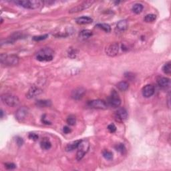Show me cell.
I'll return each instance as SVG.
<instances>
[{"instance_id":"cell-8","label":"cell","mask_w":171,"mask_h":171,"mask_svg":"<svg viewBox=\"0 0 171 171\" xmlns=\"http://www.w3.org/2000/svg\"><path fill=\"white\" fill-rule=\"evenodd\" d=\"M119 48H120V46H119L118 43H112L106 46L105 51L108 56L114 57L118 54Z\"/></svg>"},{"instance_id":"cell-36","label":"cell","mask_w":171,"mask_h":171,"mask_svg":"<svg viewBox=\"0 0 171 171\" xmlns=\"http://www.w3.org/2000/svg\"><path fill=\"white\" fill-rule=\"evenodd\" d=\"M45 116H46V115H44V116H42V121L43 123L46 124H50V122H48V121H46V118H45Z\"/></svg>"},{"instance_id":"cell-32","label":"cell","mask_w":171,"mask_h":171,"mask_svg":"<svg viewBox=\"0 0 171 171\" xmlns=\"http://www.w3.org/2000/svg\"><path fill=\"white\" fill-rule=\"evenodd\" d=\"M108 130L109 131H110V132L114 133L116 130V126L114 124H110L108 125Z\"/></svg>"},{"instance_id":"cell-3","label":"cell","mask_w":171,"mask_h":171,"mask_svg":"<svg viewBox=\"0 0 171 171\" xmlns=\"http://www.w3.org/2000/svg\"><path fill=\"white\" fill-rule=\"evenodd\" d=\"M15 3L24 8L34 9L42 5L43 2L39 0H20V1H15Z\"/></svg>"},{"instance_id":"cell-2","label":"cell","mask_w":171,"mask_h":171,"mask_svg":"<svg viewBox=\"0 0 171 171\" xmlns=\"http://www.w3.org/2000/svg\"><path fill=\"white\" fill-rule=\"evenodd\" d=\"M1 100L4 104L9 107H16L20 104V100L17 96L11 94H3Z\"/></svg>"},{"instance_id":"cell-1","label":"cell","mask_w":171,"mask_h":171,"mask_svg":"<svg viewBox=\"0 0 171 171\" xmlns=\"http://www.w3.org/2000/svg\"><path fill=\"white\" fill-rule=\"evenodd\" d=\"M0 61L5 66H14L19 63V57L16 55H8L6 53H1Z\"/></svg>"},{"instance_id":"cell-21","label":"cell","mask_w":171,"mask_h":171,"mask_svg":"<svg viewBox=\"0 0 171 171\" xmlns=\"http://www.w3.org/2000/svg\"><path fill=\"white\" fill-rule=\"evenodd\" d=\"M117 88L120 91H126L129 88V84L126 81H121L117 84Z\"/></svg>"},{"instance_id":"cell-17","label":"cell","mask_w":171,"mask_h":171,"mask_svg":"<svg viewBox=\"0 0 171 171\" xmlns=\"http://www.w3.org/2000/svg\"><path fill=\"white\" fill-rule=\"evenodd\" d=\"M81 141L82 140H78V141H74L72 143L68 144V145L66 147V151L71 152V151H73L74 150L76 149V148H78Z\"/></svg>"},{"instance_id":"cell-31","label":"cell","mask_w":171,"mask_h":171,"mask_svg":"<svg viewBox=\"0 0 171 171\" xmlns=\"http://www.w3.org/2000/svg\"><path fill=\"white\" fill-rule=\"evenodd\" d=\"M5 167L8 170H12V169H14V168H16V165L15 164L9 162V163L5 164Z\"/></svg>"},{"instance_id":"cell-28","label":"cell","mask_w":171,"mask_h":171,"mask_svg":"<svg viewBox=\"0 0 171 171\" xmlns=\"http://www.w3.org/2000/svg\"><path fill=\"white\" fill-rule=\"evenodd\" d=\"M67 123L70 126H74L76 122V118L74 115H70L67 118Z\"/></svg>"},{"instance_id":"cell-9","label":"cell","mask_w":171,"mask_h":171,"mask_svg":"<svg viewBox=\"0 0 171 171\" xmlns=\"http://www.w3.org/2000/svg\"><path fill=\"white\" fill-rule=\"evenodd\" d=\"M94 1H84L83 3H80V5H78L77 6H76V7H74L72 8V9L69 11V13L72 14V13H76V12L84 11V10L89 8L90 6L94 3Z\"/></svg>"},{"instance_id":"cell-15","label":"cell","mask_w":171,"mask_h":171,"mask_svg":"<svg viewBox=\"0 0 171 171\" xmlns=\"http://www.w3.org/2000/svg\"><path fill=\"white\" fill-rule=\"evenodd\" d=\"M170 79L165 77H160L157 80V83L160 87L165 88H167L170 85Z\"/></svg>"},{"instance_id":"cell-6","label":"cell","mask_w":171,"mask_h":171,"mask_svg":"<svg viewBox=\"0 0 171 171\" xmlns=\"http://www.w3.org/2000/svg\"><path fill=\"white\" fill-rule=\"evenodd\" d=\"M88 106L92 108L99 109V110H106L108 108V105L104 100H93L88 102Z\"/></svg>"},{"instance_id":"cell-20","label":"cell","mask_w":171,"mask_h":171,"mask_svg":"<svg viewBox=\"0 0 171 171\" xmlns=\"http://www.w3.org/2000/svg\"><path fill=\"white\" fill-rule=\"evenodd\" d=\"M40 147L43 150H48L50 149V148L51 147V144L48 139H44L41 141Z\"/></svg>"},{"instance_id":"cell-22","label":"cell","mask_w":171,"mask_h":171,"mask_svg":"<svg viewBox=\"0 0 171 171\" xmlns=\"http://www.w3.org/2000/svg\"><path fill=\"white\" fill-rule=\"evenodd\" d=\"M128 26V22L126 20H121V21L118 22L116 26L117 28L120 31H125L126 30H127Z\"/></svg>"},{"instance_id":"cell-33","label":"cell","mask_w":171,"mask_h":171,"mask_svg":"<svg viewBox=\"0 0 171 171\" xmlns=\"http://www.w3.org/2000/svg\"><path fill=\"white\" fill-rule=\"evenodd\" d=\"M28 138L30 140H32V141H36L38 139L39 137H38V135H36V134H35V133H30V135H29V136H28Z\"/></svg>"},{"instance_id":"cell-37","label":"cell","mask_w":171,"mask_h":171,"mask_svg":"<svg viewBox=\"0 0 171 171\" xmlns=\"http://www.w3.org/2000/svg\"><path fill=\"white\" fill-rule=\"evenodd\" d=\"M3 110H1V118H3Z\"/></svg>"},{"instance_id":"cell-4","label":"cell","mask_w":171,"mask_h":171,"mask_svg":"<svg viewBox=\"0 0 171 171\" xmlns=\"http://www.w3.org/2000/svg\"><path fill=\"white\" fill-rule=\"evenodd\" d=\"M90 148V143L88 140H82L78 147V152L76 154V159L81 160L85 154L87 153Z\"/></svg>"},{"instance_id":"cell-26","label":"cell","mask_w":171,"mask_h":171,"mask_svg":"<svg viewBox=\"0 0 171 171\" xmlns=\"http://www.w3.org/2000/svg\"><path fill=\"white\" fill-rule=\"evenodd\" d=\"M156 19V16L154 15V14H150L146 16L144 20H145V22H147V23H150V22L155 21Z\"/></svg>"},{"instance_id":"cell-23","label":"cell","mask_w":171,"mask_h":171,"mask_svg":"<svg viewBox=\"0 0 171 171\" xmlns=\"http://www.w3.org/2000/svg\"><path fill=\"white\" fill-rule=\"evenodd\" d=\"M132 10L134 13L139 14L141 13L142 11L143 10V5H142L141 3H136L133 5L132 8Z\"/></svg>"},{"instance_id":"cell-34","label":"cell","mask_w":171,"mask_h":171,"mask_svg":"<svg viewBox=\"0 0 171 171\" xmlns=\"http://www.w3.org/2000/svg\"><path fill=\"white\" fill-rule=\"evenodd\" d=\"M16 143H17L18 145L19 146V147H21V146L23 145L24 141H23V139H22V138L18 137V138H17V139H16Z\"/></svg>"},{"instance_id":"cell-16","label":"cell","mask_w":171,"mask_h":171,"mask_svg":"<svg viewBox=\"0 0 171 171\" xmlns=\"http://www.w3.org/2000/svg\"><path fill=\"white\" fill-rule=\"evenodd\" d=\"M76 22L79 25H85L91 24L93 22V20L91 18L88 17V16H82V17L77 18L76 20Z\"/></svg>"},{"instance_id":"cell-12","label":"cell","mask_w":171,"mask_h":171,"mask_svg":"<svg viewBox=\"0 0 171 171\" xmlns=\"http://www.w3.org/2000/svg\"><path fill=\"white\" fill-rule=\"evenodd\" d=\"M28 109L26 107L23 106L17 110L16 114V118L18 122H23L28 116Z\"/></svg>"},{"instance_id":"cell-24","label":"cell","mask_w":171,"mask_h":171,"mask_svg":"<svg viewBox=\"0 0 171 171\" xmlns=\"http://www.w3.org/2000/svg\"><path fill=\"white\" fill-rule=\"evenodd\" d=\"M96 26L98 27V28H99L100 29H101V30H104V32L106 33L110 32V31H111L110 26L107 24H98L96 25Z\"/></svg>"},{"instance_id":"cell-7","label":"cell","mask_w":171,"mask_h":171,"mask_svg":"<svg viewBox=\"0 0 171 171\" xmlns=\"http://www.w3.org/2000/svg\"><path fill=\"white\" fill-rule=\"evenodd\" d=\"M108 103L113 108H118L120 106L121 100L118 93L114 90H112L110 97L108 98Z\"/></svg>"},{"instance_id":"cell-11","label":"cell","mask_w":171,"mask_h":171,"mask_svg":"<svg viewBox=\"0 0 171 171\" xmlns=\"http://www.w3.org/2000/svg\"><path fill=\"white\" fill-rule=\"evenodd\" d=\"M86 89L83 87H78L72 90L71 93V97L74 100H79L83 98L84 94H86Z\"/></svg>"},{"instance_id":"cell-13","label":"cell","mask_w":171,"mask_h":171,"mask_svg":"<svg viewBox=\"0 0 171 171\" xmlns=\"http://www.w3.org/2000/svg\"><path fill=\"white\" fill-rule=\"evenodd\" d=\"M42 92V89H40V88L36 87V86H33L32 87H31L30 88V90H29L28 92H27L26 96V98H28V99H32L40 95Z\"/></svg>"},{"instance_id":"cell-25","label":"cell","mask_w":171,"mask_h":171,"mask_svg":"<svg viewBox=\"0 0 171 171\" xmlns=\"http://www.w3.org/2000/svg\"><path fill=\"white\" fill-rule=\"evenodd\" d=\"M162 71L164 74H167V75H170L171 73V63L168 62L165 64L162 67Z\"/></svg>"},{"instance_id":"cell-30","label":"cell","mask_w":171,"mask_h":171,"mask_svg":"<svg viewBox=\"0 0 171 171\" xmlns=\"http://www.w3.org/2000/svg\"><path fill=\"white\" fill-rule=\"evenodd\" d=\"M48 37V34H45V35H42V36H34L33 38V40L34 41H36V42H39V41H42L44 40L45 39H46Z\"/></svg>"},{"instance_id":"cell-29","label":"cell","mask_w":171,"mask_h":171,"mask_svg":"<svg viewBox=\"0 0 171 171\" xmlns=\"http://www.w3.org/2000/svg\"><path fill=\"white\" fill-rule=\"evenodd\" d=\"M115 148L117 151L120 152L121 154H124L126 152V148L123 144H118L115 147Z\"/></svg>"},{"instance_id":"cell-27","label":"cell","mask_w":171,"mask_h":171,"mask_svg":"<svg viewBox=\"0 0 171 171\" xmlns=\"http://www.w3.org/2000/svg\"><path fill=\"white\" fill-rule=\"evenodd\" d=\"M102 155L104 158L108 160H111L113 158V154L108 150H105L102 152Z\"/></svg>"},{"instance_id":"cell-10","label":"cell","mask_w":171,"mask_h":171,"mask_svg":"<svg viewBox=\"0 0 171 171\" xmlns=\"http://www.w3.org/2000/svg\"><path fill=\"white\" fill-rule=\"evenodd\" d=\"M114 117L115 120H116L117 122H124L128 118V112L124 108L118 109L116 112V113H115Z\"/></svg>"},{"instance_id":"cell-19","label":"cell","mask_w":171,"mask_h":171,"mask_svg":"<svg viewBox=\"0 0 171 171\" xmlns=\"http://www.w3.org/2000/svg\"><path fill=\"white\" fill-rule=\"evenodd\" d=\"M51 101L46 100H40L36 102V105L40 108H45V107H49L51 106Z\"/></svg>"},{"instance_id":"cell-18","label":"cell","mask_w":171,"mask_h":171,"mask_svg":"<svg viewBox=\"0 0 171 171\" xmlns=\"http://www.w3.org/2000/svg\"><path fill=\"white\" fill-rule=\"evenodd\" d=\"M92 32L89 30H84L80 32L79 37L81 40H87L92 36Z\"/></svg>"},{"instance_id":"cell-35","label":"cell","mask_w":171,"mask_h":171,"mask_svg":"<svg viewBox=\"0 0 171 171\" xmlns=\"http://www.w3.org/2000/svg\"><path fill=\"white\" fill-rule=\"evenodd\" d=\"M63 131L65 134H69L70 132H72L71 129L68 126H64V127Z\"/></svg>"},{"instance_id":"cell-14","label":"cell","mask_w":171,"mask_h":171,"mask_svg":"<svg viewBox=\"0 0 171 171\" xmlns=\"http://www.w3.org/2000/svg\"><path fill=\"white\" fill-rule=\"evenodd\" d=\"M142 93L144 97L145 98H150L153 95L154 93V88L151 84H148L146 85L145 87L143 88Z\"/></svg>"},{"instance_id":"cell-5","label":"cell","mask_w":171,"mask_h":171,"mask_svg":"<svg viewBox=\"0 0 171 171\" xmlns=\"http://www.w3.org/2000/svg\"><path fill=\"white\" fill-rule=\"evenodd\" d=\"M53 51L50 48H44L40 50L37 54L36 58L40 62H49L53 59Z\"/></svg>"}]
</instances>
